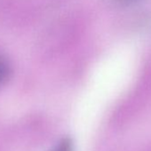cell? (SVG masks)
Segmentation results:
<instances>
[{
    "mask_svg": "<svg viewBox=\"0 0 151 151\" xmlns=\"http://www.w3.org/2000/svg\"><path fill=\"white\" fill-rule=\"evenodd\" d=\"M11 74V68L8 62L0 57V86H3L9 78Z\"/></svg>",
    "mask_w": 151,
    "mask_h": 151,
    "instance_id": "1",
    "label": "cell"
},
{
    "mask_svg": "<svg viewBox=\"0 0 151 151\" xmlns=\"http://www.w3.org/2000/svg\"><path fill=\"white\" fill-rule=\"evenodd\" d=\"M72 150L73 149H72L71 141L68 139H64L52 151H72Z\"/></svg>",
    "mask_w": 151,
    "mask_h": 151,
    "instance_id": "2",
    "label": "cell"
}]
</instances>
